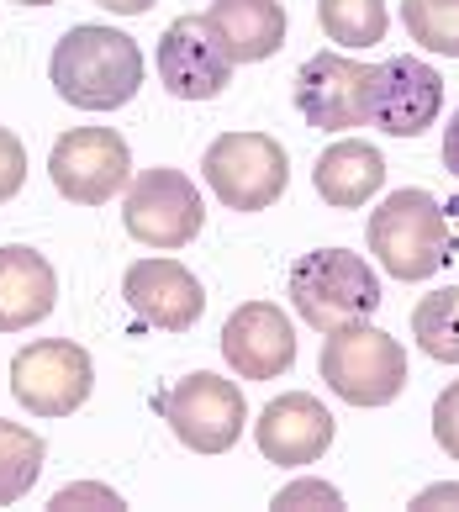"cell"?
Instances as JSON below:
<instances>
[{"label":"cell","instance_id":"obj_1","mask_svg":"<svg viewBox=\"0 0 459 512\" xmlns=\"http://www.w3.org/2000/svg\"><path fill=\"white\" fill-rule=\"evenodd\" d=\"M48 80L80 111H117L143 85V48L117 27H69L48 59Z\"/></svg>","mask_w":459,"mask_h":512},{"label":"cell","instance_id":"obj_2","mask_svg":"<svg viewBox=\"0 0 459 512\" xmlns=\"http://www.w3.org/2000/svg\"><path fill=\"white\" fill-rule=\"evenodd\" d=\"M370 254L396 280H428L454 259L449 217L428 191H391L370 212Z\"/></svg>","mask_w":459,"mask_h":512},{"label":"cell","instance_id":"obj_3","mask_svg":"<svg viewBox=\"0 0 459 512\" xmlns=\"http://www.w3.org/2000/svg\"><path fill=\"white\" fill-rule=\"evenodd\" d=\"M291 307L317 333H338L380 312V280L349 249H317L291 264Z\"/></svg>","mask_w":459,"mask_h":512},{"label":"cell","instance_id":"obj_4","mask_svg":"<svg viewBox=\"0 0 459 512\" xmlns=\"http://www.w3.org/2000/svg\"><path fill=\"white\" fill-rule=\"evenodd\" d=\"M322 381L349 407H391L407 386V354L391 333L354 322V328L328 333L322 344Z\"/></svg>","mask_w":459,"mask_h":512},{"label":"cell","instance_id":"obj_5","mask_svg":"<svg viewBox=\"0 0 459 512\" xmlns=\"http://www.w3.org/2000/svg\"><path fill=\"white\" fill-rule=\"evenodd\" d=\"M201 175L212 185V196L233 212H264L285 196V180H291V159L270 132H222V138L206 148Z\"/></svg>","mask_w":459,"mask_h":512},{"label":"cell","instance_id":"obj_6","mask_svg":"<svg viewBox=\"0 0 459 512\" xmlns=\"http://www.w3.org/2000/svg\"><path fill=\"white\" fill-rule=\"evenodd\" d=\"M153 407L169 423V433L196 449V454H227L243 439V423H248V402L233 381H222L212 370H196L175 381L169 391L153 396Z\"/></svg>","mask_w":459,"mask_h":512},{"label":"cell","instance_id":"obj_7","mask_svg":"<svg viewBox=\"0 0 459 512\" xmlns=\"http://www.w3.org/2000/svg\"><path fill=\"white\" fill-rule=\"evenodd\" d=\"M53 191L80 206H101L132 185V148L117 127H74L48 154Z\"/></svg>","mask_w":459,"mask_h":512},{"label":"cell","instance_id":"obj_8","mask_svg":"<svg viewBox=\"0 0 459 512\" xmlns=\"http://www.w3.org/2000/svg\"><path fill=\"white\" fill-rule=\"evenodd\" d=\"M95 365L69 338H37L11 359V396L32 417H69L90 402Z\"/></svg>","mask_w":459,"mask_h":512},{"label":"cell","instance_id":"obj_9","mask_svg":"<svg viewBox=\"0 0 459 512\" xmlns=\"http://www.w3.org/2000/svg\"><path fill=\"white\" fill-rule=\"evenodd\" d=\"M122 222L138 243L169 254V249H185V243L201 233L206 206H201V191L190 185L185 169H143V175L127 185Z\"/></svg>","mask_w":459,"mask_h":512},{"label":"cell","instance_id":"obj_10","mask_svg":"<svg viewBox=\"0 0 459 512\" xmlns=\"http://www.w3.org/2000/svg\"><path fill=\"white\" fill-rule=\"evenodd\" d=\"M444 111V80L423 59H386L365 74V127H380L391 138H417Z\"/></svg>","mask_w":459,"mask_h":512},{"label":"cell","instance_id":"obj_11","mask_svg":"<svg viewBox=\"0 0 459 512\" xmlns=\"http://www.w3.org/2000/svg\"><path fill=\"white\" fill-rule=\"evenodd\" d=\"M233 53L212 16H175L159 37V80L175 101H212L233 85Z\"/></svg>","mask_w":459,"mask_h":512},{"label":"cell","instance_id":"obj_12","mask_svg":"<svg viewBox=\"0 0 459 512\" xmlns=\"http://www.w3.org/2000/svg\"><path fill=\"white\" fill-rule=\"evenodd\" d=\"M222 359L243 381H275L296 365V328L275 301H243L222 328Z\"/></svg>","mask_w":459,"mask_h":512},{"label":"cell","instance_id":"obj_13","mask_svg":"<svg viewBox=\"0 0 459 512\" xmlns=\"http://www.w3.org/2000/svg\"><path fill=\"white\" fill-rule=\"evenodd\" d=\"M365 74L370 64L343 59V53H317L296 69V111L322 132L365 127Z\"/></svg>","mask_w":459,"mask_h":512},{"label":"cell","instance_id":"obj_14","mask_svg":"<svg viewBox=\"0 0 459 512\" xmlns=\"http://www.w3.org/2000/svg\"><path fill=\"white\" fill-rule=\"evenodd\" d=\"M122 296H127V307L138 312L148 328H164V333L196 328L201 312H206L201 280L190 275L180 259H138L122 275Z\"/></svg>","mask_w":459,"mask_h":512},{"label":"cell","instance_id":"obj_15","mask_svg":"<svg viewBox=\"0 0 459 512\" xmlns=\"http://www.w3.org/2000/svg\"><path fill=\"white\" fill-rule=\"evenodd\" d=\"M254 439H259V454L270 465H291V470L312 465L333 444V412L322 407L317 396H306V391H285V396H275V402L259 412Z\"/></svg>","mask_w":459,"mask_h":512},{"label":"cell","instance_id":"obj_16","mask_svg":"<svg viewBox=\"0 0 459 512\" xmlns=\"http://www.w3.org/2000/svg\"><path fill=\"white\" fill-rule=\"evenodd\" d=\"M53 301H59V275L53 264L27 249V243H6L0 249V333H22L37 328Z\"/></svg>","mask_w":459,"mask_h":512},{"label":"cell","instance_id":"obj_17","mask_svg":"<svg viewBox=\"0 0 459 512\" xmlns=\"http://www.w3.org/2000/svg\"><path fill=\"white\" fill-rule=\"evenodd\" d=\"M312 180H317V196L328 201V206H338V212H354V206H365L380 185H386V159H380L375 143L338 138V143L322 148Z\"/></svg>","mask_w":459,"mask_h":512},{"label":"cell","instance_id":"obj_18","mask_svg":"<svg viewBox=\"0 0 459 512\" xmlns=\"http://www.w3.org/2000/svg\"><path fill=\"white\" fill-rule=\"evenodd\" d=\"M206 16L217 22L233 64H259L285 43V6L280 0H212Z\"/></svg>","mask_w":459,"mask_h":512},{"label":"cell","instance_id":"obj_19","mask_svg":"<svg viewBox=\"0 0 459 512\" xmlns=\"http://www.w3.org/2000/svg\"><path fill=\"white\" fill-rule=\"evenodd\" d=\"M317 22L338 48H375L391 27L386 0H317Z\"/></svg>","mask_w":459,"mask_h":512},{"label":"cell","instance_id":"obj_20","mask_svg":"<svg viewBox=\"0 0 459 512\" xmlns=\"http://www.w3.org/2000/svg\"><path fill=\"white\" fill-rule=\"evenodd\" d=\"M43 439H37L32 428L22 423H6L0 417V507L22 502L27 491L37 486V476H43Z\"/></svg>","mask_w":459,"mask_h":512},{"label":"cell","instance_id":"obj_21","mask_svg":"<svg viewBox=\"0 0 459 512\" xmlns=\"http://www.w3.org/2000/svg\"><path fill=\"white\" fill-rule=\"evenodd\" d=\"M412 338L423 344L428 359H438V365H459V286H444V291L417 301Z\"/></svg>","mask_w":459,"mask_h":512},{"label":"cell","instance_id":"obj_22","mask_svg":"<svg viewBox=\"0 0 459 512\" xmlns=\"http://www.w3.org/2000/svg\"><path fill=\"white\" fill-rule=\"evenodd\" d=\"M401 27L417 48L459 59V0H401Z\"/></svg>","mask_w":459,"mask_h":512},{"label":"cell","instance_id":"obj_23","mask_svg":"<svg viewBox=\"0 0 459 512\" xmlns=\"http://www.w3.org/2000/svg\"><path fill=\"white\" fill-rule=\"evenodd\" d=\"M22 180H27V148L11 127H0V206L22 191Z\"/></svg>","mask_w":459,"mask_h":512},{"label":"cell","instance_id":"obj_24","mask_svg":"<svg viewBox=\"0 0 459 512\" xmlns=\"http://www.w3.org/2000/svg\"><path fill=\"white\" fill-rule=\"evenodd\" d=\"M433 439L444 444L449 460H459V381L444 386V396L433 402Z\"/></svg>","mask_w":459,"mask_h":512},{"label":"cell","instance_id":"obj_25","mask_svg":"<svg viewBox=\"0 0 459 512\" xmlns=\"http://www.w3.org/2000/svg\"><path fill=\"white\" fill-rule=\"evenodd\" d=\"M280 512H296V507H343V497L333 486H322V481H296V486H285L280 497H275Z\"/></svg>","mask_w":459,"mask_h":512},{"label":"cell","instance_id":"obj_26","mask_svg":"<svg viewBox=\"0 0 459 512\" xmlns=\"http://www.w3.org/2000/svg\"><path fill=\"white\" fill-rule=\"evenodd\" d=\"M69 507H122L117 491H106V486H64L59 497H53V512H69Z\"/></svg>","mask_w":459,"mask_h":512},{"label":"cell","instance_id":"obj_27","mask_svg":"<svg viewBox=\"0 0 459 512\" xmlns=\"http://www.w3.org/2000/svg\"><path fill=\"white\" fill-rule=\"evenodd\" d=\"M438 159H444V169L459 180V111H454L449 127H444V154H438Z\"/></svg>","mask_w":459,"mask_h":512},{"label":"cell","instance_id":"obj_28","mask_svg":"<svg viewBox=\"0 0 459 512\" xmlns=\"http://www.w3.org/2000/svg\"><path fill=\"white\" fill-rule=\"evenodd\" d=\"M438 502H459V486H428V491H423V497H417L412 507L423 512V507H438Z\"/></svg>","mask_w":459,"mask_h":512},{"label":"cell","instance_id":"obj_29","mask_svg":"<svg viewBox=\"0 0 459 512\" xmlns=\"http://www.w3.org/2000/svg\"><path fill=\"white\" fill-rule=\"evenodd\" d=\"M101 6H106V11H117V16H143L153 0H101Z\"/></svg>","mask_w":459,"mask_h":512},{"label":"cell","instance_id":"obj_30","mask_svg":"<svg viewBox=\"0 0 459 512\" xmlns=\"http://www.w3.org/2000/svg\"><path fill=\"white\" fill-rule=\"evenodd\" d=\"M16 6H53V0H16Z\"/></svg>","mask_w":459,"mask_h":512}]
</instances>
